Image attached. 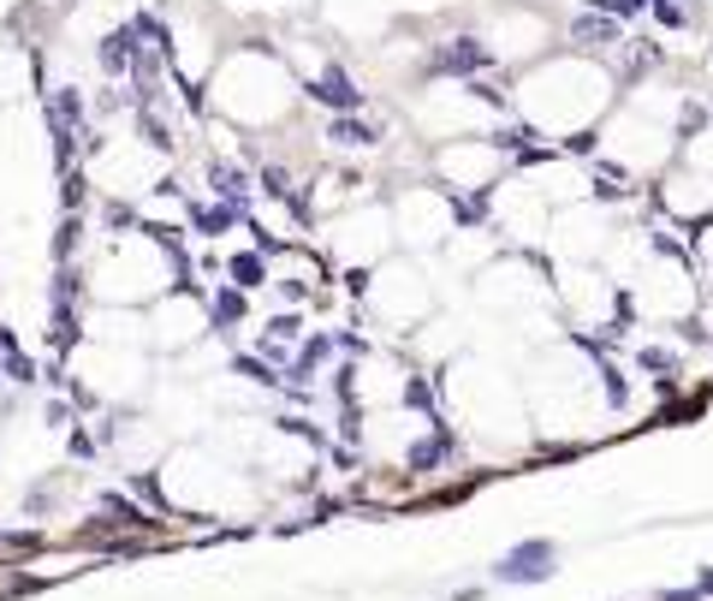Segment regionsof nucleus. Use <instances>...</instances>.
Listing matches in <instances>:
<instances>
[{"instance_id":"1","label":"nucleus","mask_w":713,"mask_h":601,"mask_svg":"<svg viewBox=\"0 0 713 601\" xmlns=\"http://www.w3.org/2000/svg\"><path fill=\"white\" fill-rule=\"evenodd\" d=\"M547 572H553V548H547V542L517 548V554L499 565V578H512V583H535V578H547Z\"/></svg>"}]
</instances>
